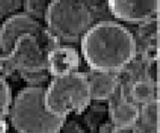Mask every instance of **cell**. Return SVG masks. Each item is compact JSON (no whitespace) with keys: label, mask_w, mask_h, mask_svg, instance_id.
<instances>
[{"label":"cell","mask_w":160,"mask_h":133,"mask_svg":"<svg viewBox=\"0 0 160 133\" xmlns=\"http://www.w3.org/2000/svg\"><path fill=\"white\" fill-rule=\"evenodd\" d=\"M81 55L92 70L117 73L125 69L136 55L133 34L112 20L92 24L81 39Z\"/></svg>","instance_id":"cell-1"},{"label":"cell","mask_w":160,"mask_h":133,"mask_svg":"<svg viewBox=\"0 0 160 133\" xmlns=\"http://www.w3.org/2000/svg\"><path fill=\"white\" fill-rule=\"evenodd\" d=\"M45 87L31 86L18 92L9 110L12 124L20 133H59L66 118L56 116L45 104Z\"/></svg>","instance_id":"cell-2"},{"label":"cell","mask_w":160,"mask_h":133,"mask_svg":"<svg viewBox=\"0 0 160 133\" xmlns=\"http://www.w3.org/2000/svg\"><path fill=\"white\" fill-rule=\"evenodd\" d=\"M44 20L59 42H75L92 26L93 16L84 2L58 0L48 2Z\"/></svg>","instance_id":"cell-3"},{"label":"cell","mask_w":160,"mask_h":133,"mask_svg":"<svg viewBox=\"0 0 160 133\" xmlns=\"http://www.w3.org/2000/svg\"><path fill=\"white\" fill-rule=\"evenodd\" d=\"M92 101L84 73L76 72L53 77L45 91V104L49 112L66 118L71 112L81 113Z\"/></svg>","instance_id":"cell-4"},{"label":"cell","mask_w":160,"mask_h":133,"mask_svg":"<svg viewBox=\"0 0 160 133\" xmlns=\"http://www.w3.org/2000/svg\"><path fill=\"white\" fill-rule=\"evenodd\" d=\"M26 34L35 37L47 53L59 45V40L38 20L26 12H17L7 17L0 26V58L3 60L7 57L17 40Z\"/></svg>","instance_id":"cell-5"},{"label":"cell","mask_w":160,"mask_h":133,"mask_svg":"<svg viewBox=\"0 0 160 133\" xmlns=\"http://www.w3.org/2000/svg\"><path fill=\"white\" fill-rule=\"evenodd\" d=\"M47 54L35 37L26 34L17 40L10 54L3 59L2 70L23 75L48 69Z\"/></svg>","instance_id":"cell-6"},{"label":"cell","mask_w":160,"mask_h":133,"mask_svg":"<svg viewBox=\"0 0 160 133\" xmlns=\"http://www.w3.org/2000/svg\"><path fill=\"white\" fill-rule=\"evenodd\" d=\"M107 7L120 20L131 23H149L157 19L159 1H109Z\"/></svg>","instance_id":"cell-7"},{"label":"cell","mask_w":160,"mask_h":133,"mask_svg":"<svg viewBox=\"0 0 160 133\" xmlns=\"http://www.w3.org/2000/svg\"><path fill=\"white\" fill-rule=\"evenodd\" d=\"M48 73L53 77L78 72L81 65V57L74 48L58 45L48 51L47 54Z\"/></svg>","instance_id":"cell-8"},{"label":"cell","mask_w":160,"mask_h":133,"mask_svg":"<svg viewBox=\"0 0 160 133\" xmlns=\"http://www.w3.org/2000/svg\"><path fill=\"white\" fill-rule=\"evenodd\" d=\"M111 122L117 127H128L135 124L139 118L140 108L130 101L122 90L120 84L109 98Z\"/></svg>","instance_id":"cell-9"},{"label":"cell","mask_w":160,"mask_h":133,"mask_svg":"<svg viewBox=\"0 0 160 133\" xmlns=\"http://www.w3.org/2000/svg\"><path fill=\"white\" fill-rule=\"evenodd\" d=\"M84 74L88 83L92 100L109 99L120 84L117 73L91 69Z\"/></svg>","instance_id":"cell-10"},{"label":"cell","mask_w":160,"mask_h":133,"mask_svg":"<svg viewBox=\"0 0 160 133\" xmlns=\"http://www.w3.org/2000/svg\"><path fill=\"white\" fill-rule=\"evenodd\" d=\"M157 82L143 78L136 80L129 89L131 101L135 104H143L158 100Z\"/></svg>","instance_id":"cell-11"},{"label":"cell","mask_w":160,"mask_h":133,"mask_svg":"<svg viewBox=\"0 0 160 133\" xmlns=\"http://www.w3.org/2000/svg\"><path fill=\"white\" fill-rule=\"evenodd\" d=\"M137 122L147 129L158 131V100L142 105Z\"/></svg>","instance_id":"cell-12"},{"label":"cell","mask_w":160,"mask_h":133,"mask_svg":"<svg viewBox=\"0 0 160 133\" xmlns=\"http://www.w3.org/2000/svg\"><path fill=\"white\" fill-rule=\"evenodd\" d=\"M48 2L45 1H27L23 2L24 6L25 12L28 15L31 16L34 19L38 20V17L45 18V11Z\"/></svg>","instance_id":"cell-13"},{"label":"cell","mask_w":160,"mask_h":133,"mask_svg":"<svg viewBox=\"0 0 160 133\" xmlns=\"http://www.w3.org/2000/svg\"><path fill=\"white\" fill-rule=\"evenodd\" d=\"M11 106V90L7 83L0 77V111L7 115Z\"/></svg>","instance_id":"cell-14"},{"label":"cell","mask_w":160,"mask_h":133,"mask_svg":"<svg viewBox=\"0 0 160 133\" xmlns=\"http://www.w3.org/2000/svg\"><path fill=\"white\" fill-rule=\"evenodd\" d=\"M22 5L23 2L21 1L0 2V18L6 14H9V12H14L21 7Z\"/></svg>","instance_id":"cell-15"},{"label":"cell","mask_w":160,"mask_h":133,"mask_svg":"<svg viewBox=\"0 0 160 133\" xmlns=\"http://www.w3.org/2000/svg\"><path fill=\"white\" fill-rule=\"evenodd\" d=\"M115 127L116 126L111 121L106 122L103 124L102 126H100L99 133H112L113 130L115 129Z\"/></svg>","instance_id":"cell-16"},{"label":"cell","mask_w":160,"mask_h":133,"mask_svg":"<svg viewBox=\"0 0 160 133\" xmlns=\"http://www.w3.org/2000/svg\"><path fill=\"white\" fill-rule=\"evenodd\" d=\"M112 133H135L134 125L132 126H128V127H117L116 126Z\"/></svg>","instance_id":"cell-17"},{"label":"cell","mask_w":160,"mask_h":133,"mask_svg":"<svg viewBox=\"0 0 160 133\" xmlns=\"http://www.w3.org/2000/svg\"><path fill=\"white\" fill-rule=\"evenodd\" d=\"M6 115V114L0 111V133H6V129H7V124L5 118Z\"/></svg>","instance_id":"cell-18"},{"label":"cell","mask_w":160,"mask_h":133,"mask_svg":"<svg viewBox=\"0 0 160 133\" xmlns=\"http://www.w3.org/2000/svg\"><path fill=\"white\" fill-rule=\"evenodd\" d=\"M134 131H135V133H158V131L145 129L138 123L134 124Z\"/></svg>","instance_id":"cell-19"}]
</instances>
